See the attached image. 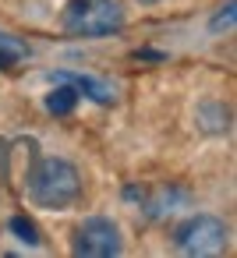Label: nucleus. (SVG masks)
<instances>
[{
  "mask_svg": "<svg viewBox=\"0 0 237 258\" xmlns=\"http://www.w3.org/2000/svg\"><path fill=\"white\" fill-rule=\"evenodd\" d=\"M25 191H29L32 205L64 212L82 198V173L64 156H39L32 163V170L25 173Z\"/></svg>",
  "mask_w": 237,
  "mask_h": 258,
  "instance_id": "1",
  "label": "nucleus"
},
{
  "mask_svg": "<svg viewBox=\"0 0 237 258\" xmlns=\"http://www.w3.org/2000/svg\"><path fill=\"white\" fill-rule=\"evenodd\" d=\"M64 32L71 36H110L124 29V8L121 0H68L61 15Z\"/></svg>",
  "mask_w": 237,
  "mask_h": 258,
  "instance_id": "2",
  "label": "nucleus"
},
{
  "mask_svg": "<svg viewBox=\"0 0 237 258\" xmlns=\"http://www.w3.org/2000/svg\"><path fill=\"white\" fill-rule=\"evenodd\" d=\"M173 247L181 254H195V258L219 254L226 247V223L219 216L195 212V216H188L173 226Z\"/></svg>",
  "mask_w": 237,
  "mask_h": 258,
  "instance_id": "3",
  "label": "nucleus"
},
{
  "mask_svg": "<svg viewBox=\"0 0 237 258\" xmlns=\"http://www.w3.org/2000/svg\"><path fill=\"white\" fill-rule=\"evenodd\" d=\"M121 251H124L121 226L110 216H89L75 226L71 254H78V258H113Z\"/></svg>",
  "mask_w": 237,
  "mask_h": 258,
  "instance_id": "4",
  "label": "nucleus"
},
{
  "mask_svg": "<svg viewBox=\"0 0 237 258\" xmlns=\"http://www.w3.org/2000/svg\"><path fill=\"white\" fill-rule=\"evenodd\" d=\"M188 202H191V195L177 184H159L152 191H142V209H145L149 219H163V216H170L173 209H181Z\"/></svg>",
  "mask_w": 237,
  "mask_h": 258,
  "instance_id": "5",
  "label": "nucleus"
},
{
  "mask_svg": "<svg viewBox=\"0 0 237 258\" xmlns=\"http://www.w3.org/2000/svg\"><path fill=\"white\" fill-rule=\"evenodd\" d=\"M50 82H71V85L78 89V96H85V99H92V103H99V106L117 103V89H113L110 82H103V78H92V75H78V71H53V75H50Z\"/></svg>",
  "mask_w": 237,
  "mask_h": 258,
  "instance_id": "6",
  "label": "nucleus"
},
{
  "mask_svg": "<svg viewBox=\"0 0 237 258\" xmlns=\"http://www.w3.org/2000/svg\"><path fill=\"white\" fill-rule=\"evenodd\" d=\"M195 120L205 135H226L230 131V106L223 99H202L195 106Z\"/></svg>",
  "mask_w": 237,
  "mask_h": 258,
  "instance_id": "7",
  "label": "nucleus"
},
{
  "mask_svg": "<svg viewBox=\"0 0 237 258\" xmlns=\"http://www.w3.org/2000/svg\"><path fill=\"white\" fill-rule=\"evenodd\" d=\"M53 85H57V89L46 96V110H50L53 117H68V113L78 106L82 96H78V89H75L71 82H53Z\"/></svg>",
  "mask_w": 237,
  "mask_h": 258,
  "instance_id": "8",
  "label": "nucleus"
},
{
  "mask_svg": "<svg viewBox=\"0 0 237 258\" xmlns=\"http://www.w3.org/2000/svg\"><path fill=\"white\" fill-rule=\"evenodd\" d=\"M25 57H29V46L22 39H15L11 32H0V71L18 64V60H25Z\"/></svg>",
  "mask_w": 237,
  "mask_h": 258,
  "instance_id": "9",
  "label": "nucleus"
},
{
  "mask_svg": "<svg viewBox=\"0 0 237 258\" xmlns=\"http://www.w3.org/2000/svg\"><path fill=\"white\" fill-rule=\"evenodd\" d=\"M8 230H11L18 240H25L29 247H39V226H36L29 216H11V219H8Z\"/></svg>",
  "mask_w": 237,
  "mask_h": 258,
  "instance_id": "10",
  "label": "nucleus"
},
{
  "mask_svg": "<svg viewBox=\"0 0 237 258\" xmlns=\"http://www.w3.org/2000/svg\"><path fill=\"white\" fill-rule=\"evenodd\" d=\"M230 25H233V0H226V8L212 18V25H209V29H212V32H223V29H230Z\"/></svg>",
  "mask_w": 237,
  "mask_h": 258,
  "instance_id": "11",
  "label": "nucleus"
},
{
  "mask_svg": "<svg viewBox=\"0 0 237 258\" xmlns=\"http://www.w3.org/2000/svg\"><path fill=\"white\" fill-rule=\"evenodd\" d=\"M135 57H138V60H163V53H156V50H138Z\"/></svg>",
  "mask_w": 237,
  "mask_h": 258,
  "instance_id": "12",
  "label": "nucleus"
},
{
  "mask_svg": "<svg viewBox=\"0 0 237 258\" xmlns=\"http://www.w3.org/2000/svg\"><path fill=\"white\" fill-rule=\"evenodd\" d=\"M142 4H156V0H142Z\"/></svg>",
  "mask_w": 237,
  "mask_h": 258,
  "instance_id": "13",
  "label": "nucleus"
}]
</instances>
